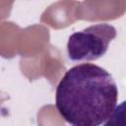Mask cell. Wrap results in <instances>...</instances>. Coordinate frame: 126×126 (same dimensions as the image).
<instances>
[{"mask_svg":"<svg viewBox=\"0 0 126 126\" xmlns=\"http://www.w3.org/2000/svg\"><path fill=\"white\" fill-rule=\"evenodd\" d=\"M118 89L110 73L92 63L70 68L55 92L59 114L74 126L101 125L116 107Z\"/></svg>","mask_w":126,"mask_h":126,"instance_id":"obj_1","label":"cell"},{"mask_svg":"<svg viewBox=\"0 0 126 126\" xmlns=\"http://www.w3.org/2000/svg\"><path fill=\"white\" fill-rule=\"evenodd\" d=\"M116 29L107 23L92 25L69 36L68 57L73 61H93L102 57L110 41L116 36Z\"/></svg>","mask_w":126,"mask_h":126,"instance_id":"obj_2","label":"cell"},{"mask_svg":"<svg viewBox=\"0 0 126 126\" xmlns=\"http://www.w3.org/2000/svg\"><path fill=\"white\" fill-rule=\"evenodd\" d=\"M104 126H126V100L114 108Z\"/></svg>","mask_w":126,"mask_h":126,"instance_id":"obj_3","label":"cell"}]
</instances>
